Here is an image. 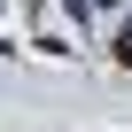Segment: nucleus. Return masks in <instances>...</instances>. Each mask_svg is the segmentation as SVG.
I'll return each instance as SVG.
<instances>
[{
    "mask_svg": "<svg viewBox=\"0 0 132 132\" xmlns=\"http://www.w3.org/2000/svg\"><path fill=\"white\" fill-rule=\"evenodd\" d=\"M117 62H124V70H132V31H124V39H117Z\"/></svg>",
    "mask_w": 132,
    "mask_h": 132,
    "instance_id": "1",
    "label": "nucleus"
},
{
    "mask_svg": "<svg viewBox=\"0 0 132 132\" xmlns=\"http://www.w3.org/2000/svg\"><path fill=\"white\" fill-rule=\"evenodd\" d=\"M70 8H109V0H70Z\"/></svg>",
    "mask_w": 132,
    "mask_h": 132,
    "instance_id": "2",
    "label": "nucleus"
}]
</instances>
